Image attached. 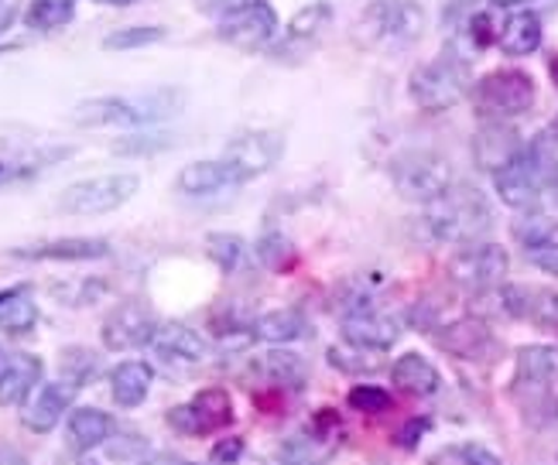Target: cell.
Wrapping results in <instances>:
<instances>
[{
	"instance_id": "cell-16",
	"label": "cell",
	"mask_w": 558,
	"mask_h": 465,
	"mask_svg": "<svg viewBox=\"0 0 558 465\" xmlns=\"http://www.w3.org/2000/svg\"><path fill=\"white\" fill-rule=\"evenodd\" d=\"M524 151V137L507 120H487L473 137V161L480 171L497 175Z\"/></svg>"
},
{
	"instance_id": "cell-57",
	"label": "cell",
	"mask_w": 558,
	"mask_h": 465,
	"mask_svg": "<svg viewBox=\"0 0 558 465\" xmlns=\"http://www.w3.org/2000/svg\"><path fill=\"white\" fill-rule=\"evenodd\" d=\"M0 366H4V353H0Z\"/></svg>"
},
{
	"instance_id": "cell-15",
	"label": "cell",
	"mask_w": 558,
	"mask_h": 465,
	"mask_svg": "<svg viewBox=\"0 0 558 465\" xmlns=\"http://www.w3.org/2000/svg\"><path fill=\"white\" fill-rule=\"evenodd\" d=\"M69 120L83 131H96V127H131V131H144V113L137 96L128 100V96H89V100H80L72 107Z\"/></svg>"
},
{
	"instance_id": "cell-50",
	"label": "cell",
	"mask_w": 558,
	"mask_h": 465,
	"mask_svg": "<svg viewBox=\"0 0 558 465\" xmlns=\"http://www.w3.org/2000/svg\"><path fill=\"white\" fill-rule=\"evenodd\" d=\"M134 465H189V462L179 458L175 452H148L144 458H137Z\"/></svg>"
},
{
	"instance_id": "cell-51",
	"label": "cell",
	"mask_w": 558,
	"mask_h": 465,
	"mask_svg": "<svg viewBox=\"0 0 558 465\" xmlns=\"http://www.w3.org/2000/svg\"><path fill=\"white\" fill-rule=\"evenodd\" d=\"M17 14H21V8L14 4V0H0V35H4L17 21Z\"/></svg>"
},
{
	"instance_id": "cell-38",
	"label": "cell",
	"mask_w": 558,
	"mask_h": 465,
	"mask_svg": "<svg viewBox=\"0 0 558 465\" xmlns=\"http://www.w3.org/2000/svg\"><path fill=\"white\" fill-rule=\"evenodd\" d=\"M257 260L268 267V271H275V274H284V271H291V267L299 264L291 240L284 233H278V230L260 233V240H257Z\"/></svg>"
},
{
	"instance_id": "cell-17",
	"label": "cell",
	"mask_w": 558,
	"mask_h": 465,
	"mask_svg": "<svg viewBox=\"0 0 558 465\" xmlns=\"http://www.w3.org/2000/svg\"><path fill=\"white\" fill-rule=\"evenodd\" d=\"M435 342L456 359H487L494 353V329L480 315H463L435 329Z\"/></svg>"
},
{
	"instance_id": "cell-41",
	"label": "cell",
	"mask_w": 558,
	"mask_h": 465,
	"mask_svg": "<svg viewBox=\"0 0 558 465\" xmlns=\"http://www.w3.org/2000/svg\"><path fill=\"white\" fill-rule=\"evenodd\" d=\"M326 359H329L332 370H339V374H371V370H374L371 353L350 346V342H339V346H329V350H326Z\"/></svg>"
},
{
	"instance_id": "cell-44",
	"label": "cell",
	"mask_w": 558,
	"mask_h": 465,
	"mask_svg": "<svg viewBox=\"0 0 558 465\" xmlns=\"http://www.w3.org/2000/svg\"><path fill=\"white\" fill-rule=\"evenodd\" d=\"M463 35H466V41H473V48H490L494 41H497V28H494V17L487 14V11H476V14H470L466 21H463Z\"/></svg>"
},
{
	"instance_id": "cell-29",
	"label": "cell",
	"mask_w": 558,
	"mask_h": 465,
	"mask_svg": "<svg viewBox=\"0 0 558 465\" xmlns=\"http://www.w3.org/2000/svg\"><path fill=\"white\" fill-rule=\"evenodd\" d=\"M518 380L531 387L558 383V346H524L518 350Z\"/></svg>"
},
{
	"instance_id": "cell-27",
	"label": "cell",
	"mask_w": 558,
	"mask_h": 465,
	"mask_svg": "<svg viewBox=\"0 0 558 465\" xmlns=\"http://www.w3.org/2000/svg\"><path fill=\"white\" fill-rule=\"evenodd\" d=\"M332 24V4L329 0H315V4H305L295 17H291L288 32H284V41L288 45H302V48H312L319 41Z\"/></svg>"
},
{
	"instance_id": "cell-28",
	"label": "cell",
	"mask_w": 558,
	"mask_h": 465,
	"mask_svg": "<svg viewBox=\"0 0 558 465\" xmlns=\"http://www.w3.org/2000/svg\"><path fill=\"white\" fill-rule=\"evenodd\" d=\"M332 455H336L332 445L326 442L323 435H315V431L288 435L284 442H281V452H278V458L284 465H329Z\"/></svg>"
},
{
	"instance_id": "cell-25",
	"label": "cell",
	"mask_w": 558,
	"mask_h": 465,
	"mask_svg": "<svg viewBox=\"0 0 558 465\" xmlns=\"http://www.w3.org/2000/svg\"><path fill=\"white\" fill-rule=\"evenodd\" d=\"M497 41H500V52L511 59L535 56L542 45V17L535 11H514L504 21Z\"/></svg>"
},
{
	"instance_id": "cell-26",
	"label": "cell",
	"mask_w": 558,
	"mask_h": 465,
	"mask_svg": "<svg viewBox=\"0 0 558 465\" xmlns=\"http://www.w3.org/2000/svg\"><path fill=\"white\" fill-rule=\"evenodd\" d=\"M308 332V322L299 308H275L264 311L254 322V339L271 342V346H284V342H295Z\"/></svg>"
},
{
	"instance_id": "cell-31",
	"label": "cell",
	"mask_w": 558,
	"mask_h": 465,
	"mask_svg": "<svg viewBox=\"0 0 558 465\" xmlns=\"http://www.w3.org/2000/svg\"><path fill=\"white\" fill-rule=\"evenodd\" d=\"M206 257L220 267L223 274H240L251 264V247L236 233H209L206 236Z\"/></svg>"
},
{
	"instance_id": "cell-7",
	"label": "cell",
	"mask_w": 558,
	"mask_h": 465,
	"mask_svg": "<svg viewBox=\"0 0 558 465\" xmlns=\"http://www.w3.org/2000/svg\"><path fill=\"white\" fill-rule=\"evenodd\" d=\"M141 188L137 175H100V179H83L72 182L59 192V212L65 216H104L120 206H128Z\"/></svg>"
},
{
	"instance_id": "cell-47",
	"label": "cell",
	"mask_w": 558,
	"mask_h": 465,
	"mask_svg": "<svg viewBox=\"0 0 558 465\" xmlns=\"http://www.w3.org/2000/svg\"><path fill=\"white\" fill-rule=\"evenodd\" d=\"M527 260L535 264L542 274L558 278V243H555V240L542 243V247H531V250H527Z\"/></svg>"
},
{
	"instance_id": "cell-35",
	"label": "cell",
	"mask_w": 558,
	"mask_h": 465,
	"mask_svg": "<svg viewBox=\"0 0 558 465\" xmlns=\"http://www.w3.org/2000/svg\"><path fill=\"white\" fill-rule=\"evenodd\" d=\"M76 17V4L69 0H32L28 11H24V24L32 32H56Z\"/></svg>"
},
{
	"instance_id": "cell-55",
	"label": "cell",
	"mask_w": 558,
	"mask_h": 465,
	"mask_svg": "<svg viewBox=\"0 0 558 465\" xmlns=\"http://www.w3.org/2000/svg\"><path fill=\"white\" fill-rule=\"evenodd\" d=\"M548 76H551V83L558 86V52H555V56L548 59Z\"/></svg>"
},
{
	"instance_id": "cell-34",
	"label": "cell",
	"mask_w": 558,
	"mask_h": 465,
	"mask_svg": "<svg viewBox=\"0 0 558 465\" xmlns=\"http://www.w3.org/2000/svg\"><path fill=\"white\" fill-rule=\"evenodd\" d=\"M555 227H558V212H551L545 203H538L535 209H527L514 223V236H518V243H524V247L531 250V247H542V243H548Z\"/></svg>"
},
{
	"instance_id": "cell-13",
	"label": "cell",
	"mask_w": 558,
	"mask_h": 465,
	"mask_svg": "<svg viewBox=\"0 0 558 465\" xmlns=\"http://www.w3.org/2000/svg\"><path fill=\"white\" fill-rule=\"evenodd\" d=\"M401 318L384 311V308H360V311H350L343 315V322H339V332L356 350H367V353H387L398 342L401 335Z\"/></svg>"
},
{
	"instance_id": "cell-37",
	"label": "cell",
	"mask_w": 558,
	"mask_h": 465,
	"mask_svg": "<svg viewBox=\"0 0 558 465\" xmlns=\"http://www.w3.org/2000/svg\"><path fill=\"white\" fill-rule=\"evenodd\" d=\"M165 28L161 24H134V28H117L110 32L100 45L104 52H134V48H148V45H158L165 41Z\"/></svg>"
},
{
	"instance_id": "cell-39",
	"label": "cell",
	"mask_w": 558,
	"mask_h": 465,
	"mask_svg": "<svg viewBox=\"0 0 558 465\" xmlns=\"http://www.w3.org/2000/svg\"><path fill=\"white\" fill-rule=\"evenodd\" d=\"M172 134H161V131H141L134 137H120L113 140V155L117 158H141V155H161L165 148H172Z\"/></svg>"
},
{
	"instance_id": "cell-2",
	"label": "cell",
	"mask_w": 558,
	"mask_h": 465,
	"mask_svg": "<svg viewBox=\"0 0 558 465\" xmlns=\"http://www.w3.org/2000/svg\"><path fill=\"white\" fill-rule=\"evenodd\" d=\"M555 168H558V161H555V148H551V134H542L531 144H524V151L494 175L500 203L518 212L535 209L545 185L555 175Z\"/></svg>"
},
{
	"instance_id": "cell-20",
	"label": "cell",
	"mask_w": 558,
	"mask_h": 465,
	"mask_svg": "<svg viewBox=\"0 0 558 465\" xmlns=\"http://www.w3.org/2000/svg\"><path fill=\"white\" fill-rule=\"evenodd\" d=\"M240 185L233 168L223 158H213V161H192L179 171V182L175 188L189 199H209V195H220L227 188Z\"/></svg>"
},
{
	"instance_id": "cell-32",
	"label": "cell",
	"mask_w": 558,
	"mask_h": 465,
	"mask_svg": "<svg viewBox=\"0 0 558 465\" xmlns=\"http://www.w3.org/2000/svg\"><path fill=\"white\" fill-rule=\"evenodd\" d=\"M69 155H72V148H52V151H38V155H21V158H0V188L32 182L45 164H56Z\"/></svg>"
},
{
	"instance_id": "cell-48",
	"label": "cell",
	"mask_w": 558,
	"mask_h": 465,
	"mask_svg": "<svg viewBox=\"0 0 558 465\" xmlns=\"http://www.w3.org/2000/svg\"><path fill=\"white\" fill-rule=\"evenodd\" d=\"M428 431H432V421H428V418H411V421L398 431L395 442H398L401 449H418L422 435H428Z\"/></svg>"
},
{
	"instance_id": "cell-9",
	"label": "cell",
	"mask_w": 558,
	"mask_h": 465,
	"mask_svg": "<svg viewBox=\"0 0 558 465\" xmlns=\"http://www.w3.org/2000/svg\"><path fill=\"white\" fill-rule=\"evenodd\" d=\"M165 421L168 428L185 438H206L213 431H223L233 425V397L223 387H206L189 404L168 407Z\"/></svg>"
},
{
	"instance_id": "cell-53",
	"label": "cell",
	"mask_w": 558,
	"mask_h": 465,
	"mask_svg": "<svg viewBox=\"0 0 558 465\" xmlns=\"http://www.w3.org/2000/svg\"><path fill=\"white\" fill-rule=\"evenodd\" d=\"M93 4H104V8H131V4H141V0H93Z\"/></svg>"
},
{
	"instance_id": "cell-6",
	"label": "cell",
	"mask_w": 558,
	"mask_h": 465,
	"mask_svg": "<svg viewBox=\"0 0 558 465\" xmlns=\"http://www.w3.org/2000/svg\"><path fill=\"white\" fill-rule=\"evenodd\" d=\"M391 182L401 199L428 206L439 199L449 185H456V171L449 158L435 151H408L391 164Z\"/></svg>"
},
{
	"instance_id": "cell-45",
	"label": "cell",
	"mask_w": 558,
	"mask_h": 465,
	"mask_svg": "<svg viewBox=\"0 0 558 465\" xmlns=\"http://www.w3.org/2000/svg\"><path fill=\"white\" fill-rule=\"evenodd\" d=\"M244 452H247V442H244V438L227 435V438H220V442L213 445V452H209V465H240V458H244Z\"/></svg>"
},
{
	"instance_id": "cell-18",
	"label": "cell",
	"mask_w": 558,
	"mask_h": 465,
	"mask_svg": "<svg viewBox=\"0 0 558 465\" xmlns=\"http://www.w3.org/2000/svg\"><path fill=\"white\" fill-rule=\"evenodd\" d=\"M72 394H76V387H69L65 380L41 383L35 394L21 404V425L28 428L32 435H48L65 418Z\"/></svg>"
},
{
	"instance_id": "cell-10",
	"label": "cell",
	"mask_w": 558,
	"mask_h": 465,
	"mask_svg": "<svg viewBox=\"0 0 558 465\" xmlns=\"http://www.w3.org/2000/svg\"><path fill=\"white\" fill-rule=\"evenodd\" d=\"M284 158V134L281 131H244L227 144L223 161L233 168L236 182L260 179L264 171H271Z\"/></svg>"
},
{
	"instance_id": "cell-56",
	"label": "cell",
	"mask_w": 558,
	"mask_h": 465,
	"mask_svg": "<svg viewBox=\"0 0 558 465\" xmlns=\"http://www.w3.org/2000/svg\"><path fill=\"white\" fill-rule=\"evenodd\" d=\"M17 45H0V56H8V52H14Z\"/></svg>"
},
{
	"instance_id": "cell-8",
	"label": "cell",
	"mask_w": 558,
	"mask_h": 465,
	"mask_svg": "<svg viewBox=\"0 0 558 465\" xmlns=\"http://www.w3.org/2000/svg\"><path fill=\"white\" fill-rule=\"evenodd\" d=\"M507 271H511V257L500 247V243H490V240H473V243H463L452 260H449V278L456 287L463 291H494L497 284H504Z\"/></svg>"
},
{
	"instance_id": "cell-58",
	"label": "cell",
	"mask_w": 558,
	"mask_h": 465,
	"mask_svg": "<svg viewBox=\"0 0 558 465\" xmlns=\"http://www.w3.org/2000/svg\"><path fill=\"white\" fill-rule=\"evenodd\" d=\"M69 4H76V0H69Z\"/></svg>"
},
{
	"instance_id": "cell-36",
	"label": "cell",
	"mask_w": 558,
	"mask_h": 465,
	"mask_svg": "<svg viewBox=\"0 0 558 465\" xmlns=\"http://www.w3.org/2000/svg\"><path fill=\"white\" fill-rule=\"evenodd\" d=\"M38 326V305L28 291H21L11 302L0 305V332L4 335H28Z\"/></svg>"
},
{
	"instance_id": "cell-46",
	"label": "cell",
	"mask_w": 558,
	"mask_h": 465,
	"mask_svg": "<svg viewBox=\"0 0 558 465\" xmlns=\"http://www.w3.org/2000/svg\"><path fill=\"white\" fill-rule=\"evenodd\" d=\"M110 458L113 462H131L137 455H148V442H144L141 435H128V438H110V445H107Z\"/></svg>"
},
{
	"instance_id": "cell-42",
	"label": "cell",
	"mask_w": 558,
	"mask_h": 465,
	"mask_svg": "<svg viewBox=\"0 0 558 465\" xmlns=\"http://www.w3.org/2000/svg\"><path fill=\"white\" fill-rule=\"evenodd\" d=\"M347 404L360 414H384V411H391L395 397L377 383H356L347 394Z\"/></svg>"
},
{
	"instance_id": "cell-52",
	"label": "cell",
	"mask_w": 558,
	"mask_h": 465,
	"mask_svg": "<svg viewBox=\"0 0 558 465\" xmlns=\"http://www.w3.org/2000/svg\"><path fill=\"white\" fill-rule=\"evenodd\" d=\"M0 465H28V458L14 449H0Z\"/></svg>"
},
{
	"instance_id": "cell-4",
	"label": "cell",
	"mask_w": 558,
	"mask_h": 465,
	"mask_svg": "<svg viewBox=\"0 0 558 465\" xmlns=\"http://www.w3.org/2000/svg\"><path fill=\"white\" fill-rule=\"evenodd\" d=\"M535 100H538V83L531 79V72L524 69L487 72V76L473 86L476 113L487 120H514L535 107Z\"/></svg>"
},
{
	"instance_id": "cell-22",
	"label": "cell",
	"mask_w": 558,
	"mask_h": 465,
	"mask_svg": "<svg viewBox=\"0 0 558 465\" xmlns=\"http://www.w3.org/2000/svg\"><path fill=\"white\" fill-rule=\"evenodd\" d=\"M65 438L72 452H93L113 438V418L100 407H76L65 418Z\"/></svg>"
},
{
	"instance_id": "cell-5",
	"label": "cell",
	"mask_w": 558,
	"mask_h": 465,
	"mask_svg": "<svg viewBox=\"0 0 558 465\" xmlns=\"http://www.w3.org/2000/svg\"><path fill=\"white\" fill-rule=\"evenodd\" d=\"M466 89H470L466 65L459 59H452V56H439V59L418 65L415 72H411V79H408L411 100H415L428 113L452 110L466 96Z\"/></svg>"
},
{
	"instance_id": "cell-12",
	"label": "cell",
	"mask_w": 558,
	"mask_h": 465,
	"mask_svg": "<svg viewBox=\"0 0 558 465\" xmlns=\"http://www.w3.org/2000/svg\"><path fill=\"white\" fill-rule=\"evenodd\" d=\"M158 329L155 311L144 302H124L117 305L100 326V342L110 353H124V350H141L151 346V335Z\"/></svg>"
},
{
	"instance_id": "cell-54",
	"label": "cell",
	"mask_w": 558,
	"mask_h": 465,
	"mask_svg": "<svg viewBox=\"0 0 558 465\" xmlns=\"http://www.w3.org/2000/svg\"><path fill=\"white\" fill-rule=\"evenodd\" d=\"M490 4H497V8H524V4H531V0H490Z\"/></svg>"
},
{
	"instance_id": "cell-3",
	"label": "cell",
	"mask_w": 558,
	"mask_h": 465,
	"mask_svg": "<svg viewBox=\"0 0 558 465\" xmlns=\"http://www.w3.org/2000/svg\"><path fill=\"white\" fill-rule=\"evenodd\" d=\"M425 8L418 0H374L356 21V35L371 45L408 48L425 35Z\"/></svg>"
},
{
	"instance_id": "cell-40",
	"label": "cell",
	"mask_w": 558,
	"mask_h": 465,
	"mask_svg": "<svg viewBox=\"0 0 558 465\" xmlns=\"http://www.w3.org/2000/svg\"><path fill=\"white\" fill-rule=\"evenodd\" d=\"M428 465H504V462L487 445L466 442V445H449L442 452H435Z\"/></svg>"
},
{
	"instance_id": "cell-59",
	"label": "cell",
	"mask_w": 558,
	"mask_h": 465,
	"mask_svg": "<svg viewBox=\"0 0 558 465\" xmlns=\"http://www.w3.org/2000/svg\"><path fill=\"white\" fill-rule=\"evenodd\" d=\"M189 465H196V462H189Z\"/></svg>"
},
{
	"instance_id": "cell-14",
	"label": "cell",
	"mask_w": 558,
	"mask_h": 465,
	"mask_svg": "<svg viewBox=\"0 0 558 465\" xmlns=\"http://www.w3.org/2000/svg\"><path fill=\"white\" fill-rule=\"evenodd\" d=\"M8 257L28 260V264H86V260H104L110 257V243L100 236H59V240H41V243H24V247H11Z\"/></svg>"
},
{
	"instance_id": "cell-43",
	"label": "cell",
	"mask_w": 558,
	"mask_h": 465,
	"mask_svg": "<svg viewBox=\"0 0 558 465\" xmlns=\"http://www.w3.org/2000/svg\"><path fill=\"white\" fill-rule=\"evenodd\" d=\"M542 329H558V291H527V315Z\"/></svg>"
},
{
	"instance_id": "cell-33",
	"label": "cell",
	"mask_w": 558,
	"mask_h": 465,
	"mask_svg": "<svg viewBox=\"0 0 558 465\" xmlns=\"http://www.w3.org/2000/svg\"><path fill=\"white\" fill-rule=\"evenodd\" d=\"M59 370H62V380L69 387H89L104 377V359L100 353H93L86 346H69L59 353Z\"/></svg>"
},
{
	"instance_id": "cell-23",
	"label": "cell",
	"mask_w": 558,
	"mask_h": 465,
	"mask_svg": "<svg viewBox=\"0 0 558 465\" xmlns=\"http://www.w3.org/2000/svg\"><path fill=\"white\" fill-rule=\"evenodd\" d=\"M151 383H155V370L144 359H124L110 370V394L124 411L141 407Z\"/></svg>"
},
{
	"instance_id": "cell-19",
	"label": "cell",
	"mask_w": 558,
	"mask_h": 465,
	"mask_svg": "<svg viewBox=\"0 0 558 465\" xmlns=\"http://www.w3.org/2000/svg\"><path fill=\"white\" fill-rule=\"evenodd\" d=\"M45 374V363L35 353H11L0 366V407H17L28 401Z\"/></svg>"
},
{
	"instance_id": "cell-11",
	"label": "cell",
	"mask_w": 558,
	"mask_h": 465,
	"mask_svg": "<svg viewBox=\"0 0 558 465\" xmlns=\"http://www.w3.org/2000/svg\"><path fill=\"white\" fill-rule=\"evenodd\" d=\"M278 35V11L271 0H254L216 21V38L233 48H264Z\"/></svg>"
},
{
	"instance_id": "cell-24",
	"label": "cell",
	"mask_w": 558,
	"mask_h": 465,
	"mask_svg": "<svg viewBox=\"0 0 558 465\" xmlns=\"http://www.w3.org/2000/svg\"><path fill=\"white\" fill-rule=\"evenodd\" d=\"M391 383H395V390H401V394H408V397H432L435 390L442 387V377L422 353H404L391 366Z\"/></svg>"
},
{
	"instance_id": "cell-49",
	"label": "cell",
	"mask_w": 558,
	"mask_h": 465,
	"mask_svg": "<svg viewBox=\"0 0 558 465\" xmlns=\"http://www.w3.org/2000/svg\"><path fill=\"white\" fill-rule=\"evenodd\" d=\"M196 4L199 14H213V17H223L236 8H244V4H254V0H192Z\"/></svg>"
},
{
	"instance_id": "cell-21",
	"label": "cell",
	"mask_w": 558,
	"mask_h": 465,
	"mask_svg": "<svg viewBox=\"0 0 558 465\" xmlns=\"http://www.w3.org/2000/svg\"><path fill=\"white\" fill-rule=\"evenodd\" d=\"M151 350L172 363H199L206 356V339L185 322H158Z\"/></svg>"
},
{
	"instance_id": "cell-1",
	"label": "cell",
	"mask_w": 558,
	"mask_h": 465,
	"mask_svg": "<svg viewBox=\"0 0 558 465\" xmlns=\"http://www.w3.org/2000/svg\"><path fill=\"white\" fill-rule=\"evenodd\" d=\"M422 227L439 243H473L494 227V206L476 185H449L425 206Z\"/></svg>"
},
{
	"instance_id": "cell-30",
	"label": "cell",
	"mask_w": 558,
	"mask_h": 465,
	"mask_svg": "<svg viewBox=\"0 0 558 465\" xmlns=\"http://www.w3.org/2000/svg\"><path fill=\"white\" fill-rule=\"evenodd\" d=\"M260 374L268 377L271 383L284 387V390H299L305 387L308 380V363L299 356V353H291V350H271V353H264L260 356Z\"/></svg>"
}]
</instances>
